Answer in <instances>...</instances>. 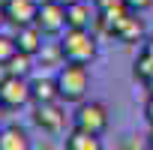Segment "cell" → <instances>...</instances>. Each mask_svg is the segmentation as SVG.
Wrapping results in <instances>:
<instances>
[{"instance_id": "6da1fadb", "label": "cell", "mask_w": 153, "mask_h": 150, "mask_svg": "<svg viewBox=\"0 0 153 150\" xmlns=\"http://www.w3.org/2000/svg\"><path fill=\"white\" fill-rule=\"evenodd\" d=\"M54 78H57L60 102H72V105L84 102V96L90 90V69H87V63H63V66H57Z\"/></svg>"}, {"instance_id": "7a4b0ae2", "label": "cell", "mask_w": 153, "mask_h": 150, "mask_svg": "<svg viewBox=\"0 0 153 150\" xmlns=\"http://www.w3.org/2000/svg\"><path fill=\"white\" fill-rule=\"evenodd\" d=\"M60 54H63V63H90L99 51L96 45V36L90 30H72L66 27L63 36H60Z\"/></svg>"}, {"instance_id": "3957f363", "label": "cell", "mask_w": 153, "mask_h": 150, "mask_svg": "<svg viewBox=\"0 0 153 150\" xmlns=\"http://www.w3.org/2000/svg\"><path fill=\"white\" fill-rule=\"evenodd\" d=\"M72 126L81 132H90V135H102L108 129V108L96 99H90V102L84 99V102H78V108L72 114Z\"/></svg>"}, {"instance_id": "277c9868", "label": "cell", "mask_w": 153, "mask_h": 150, "mask_svg": "<svg viewBox=\"0 0 153 150\" xmlns=\"http://www.w3.org/2000/svg\"><path fill=\"white\" fill-rule=\"evenodd\" d=\"M27 102H33L30 96V78H21V75H6L0 78V105L6 111H15V108H24Z\"/></svg>"}, {"instance_id": "5b68a950", "label": "cell", "mask_w": 153, "mask_h": 150, "mask_svg": "<svg viewBox=\"0 0 153 150\" xmlns=\"http://www.w3.org/2000/svg\"><path fill=\"white\" fill-rule=\"evenodd\" d=\"M36 27L45 36H63L66 30V6L54 3V0H42L36 12Z\"/></svg>"}, {"instance_id": "8992f818", "label": "cell", "mask_w": 153, "mask_h": 150, "mask_svg": "<svg viewBox=\"0 0 153 150\" xmlns=\"http://www.w3.org/2000/svg\"><path fill=\"white\" fill-rule=\"evenodd\" d=\"M144 33H147V27H144V21L138 18V12H126V15H120L117 21L108 24V36H114L117 42H126V45L141 42Z\"/></svg>"}, {"instance_id": "52a82bcc", "label": "cell", "mask_w": 153, "mask_h": 150, "mask_svg": "<svg viewBox=\"0 0 153 150\" xmlns=\"http://www.w3.org/2000/svg\"><path fill=\"white\" fill-rule=\"evenodd\" d=\"M33 123H36L42 132L57 135V132L66 126V108H63V102L57 99V102H42V105H36V108H33Z\"/></svg>"}, {"instance_id": "ba28073f", "label": "cell", "mask_w": 153, "mask_h": 150, "mask_svg": "<svg viewBox=\"0 0 153 150\" xmlns=\"http://www.w3.org/2000/svg\"><path fill=\"white\" fill-rule=\"evenodd\" d=\"M3 3H6V24L12 30L24 24H36V12H39L36 0H3Z\"/></svg>"}, {"instance_id": "9c48e42d", "label": "cell", "mask_w": 153, "mask_h": 150, "mask_svg": "<svg viewBox=\"0 0 153 150\" xmlns=\"http://www.w3.org/2000/svg\"><path fill=\"white\" fill-rule=\"evenodd\" d=\"M96 21V6H90V0H75L66 6V27L72 30H90Z\"/></svg>"}, {"instance_id": "30bf717a", "label": "cell", "mask_w": 153, "mask_h": 150, "mask_svg": "<svg viewBox=\"0 0 153 150\" xmlns=\"http://www.w3.org/2000/svg\"><path fill=\"white\" fill-rule=\"evenodd\" d=\"M15 45H18V51L21 54H30V57H36L42 48H45V33L36 27V24H24V27H15Z\"/></svg>"}, {"instance_id": "8fae6325", "label": "cell", "mask_w": 153, "mask_h": 150, "mask_svg": "<svg viewBox=\"0 0 153 150\" xmlns=\"http://www.w3.org/2000/svg\"><path fill=\"white\" fill-rule=\"evenodd\" d=\"M30 96H33V105L57 102V99H60L57 78H51V75H33V78H30Z\"/></svg>"}, {"instance_id": "7c38bea8", "label": "cell", "mask_w": 153, "mask_h": 150, "mask_svg": "<svg viewBox=\"0 0 153 150\" xmlns=\"http://www.w3.org/2000/svg\"><path fill=\"white\" fill-rule=\"evenodd\" d=\"M0 150H33V141L21 126H0Z\"/></svg>"}, {"instance_id": "4fadbf2b", "label": "cell", "mask_w": 153, "mask_h": 150, "mask_svg": "<svg viewBox=\"0 0 153 150\" xmlns=\"http://www.w3.org/2000/svg\"><path fill=\"white\" fill-rule=\"evenodd\" d=\"M66 150H102V141L99 135H90L72 126V132L66 135Z\"/></svg>"}, {"instance_id": "5bb4252c", "label": "cell", "mask_w": 153, "mask_h": 150, "mask_svg": "<svg viewBox=\"0 0 153 150\" xmlns=\"http://www.w3.org/2000/svg\"><path fill=\"white\" fill-rule=\"evenodd\" d=\"M30 69H33V57L30 54H21V51H15L9 57V63L3 66L6 75H21V78H30Z\"/></svg>"}, {"instance_id": "9a60e30c", "label": "cell", "mask_w": 153, "mask_h": 150, "mask_svg": "<svg viewBox=\"0 0 153 150\" xmlns=\"http://www.w3.org/2000/svg\"><path fill=\"white\" fill-rule=\"evenodd\" d=\"M132 75H135V78L144 84V81L150 78V75H153V60H150L147 54H141V51H138V57H135V66H132Z\"/></svg>"}, {"instance_id": "2e32d148", "label": "cell", "mask_w": 153, "mask_h": 150, "mask_svg": "<svg viewBox=\"0 0 153 150\" xmlns=\"http://www.w3.org/2000/svg\"><path fill=\"white\" fill-rule=\"evenodd\" d=\"M18 51V45H15V36H6V33H0V69H3L6 63H9V57Z\"/></svg>"}, {"instance_id": "e0dca14e", "label": "cell", "mask_w": 153, "mask_h": 150, "mask_svg": "<svg viewBox=\"0 0 153 150\" xmlns=\"http://www.w3.org/2000/svg\"><path fill=\"white\" fill-rule=\"evenodd\" d=\"M126 6H129V12H147L150 6H153V0H126Z\"/></svg>"}, {"instance_id": "ac0fdd59", "label": "cell", "mask_w": 153, "mask_h": 150, "mask_svg": "<svg viewBox=\"0 0 153 150\" xmlns=\"http://www.w3.org/2000/svg\"><path fill=\"white\" fill-rule=\"evenodd\" d=\"M144 117H147V123L153 126V93L147 96V102H144Z\"/></svg>"}, {"instance_id": "d6986e66", "label": "cell", "mask_w": 153, "mask_h": 150, "mask_svg": "<svg viewBox=\"0 0 153 150\" xmlns=\"http://www.w3.org/2000/svg\"><path fill=\"white\" fill-rule=\"evenodd\" d=\"M141 54H147V57L153 60V36H147V39L141 42Z\"/></svg>"}, {"instance_id": "ffe728a7", "label": "cell", "mask_w": 153, "mask_h": 150, "mask_svg": "<svg viewBox=\"0 0 153 150\" xmlns=\"http://www.w3.org/2000/svg\"><path fill=\"white\" fill-rule=\"evenodd\" d=\"M3 24H6V3L0 0V27H3Z\"/></svg>"}, {"instance_id": "44dd1931", "label": "cell", "mask_w": 153, "mask_h": 150, "mask_svg": "<svg viewBox=\"0 0 153 150\" xmlns=\"http://www.w3.org/2000/svg\"><path fill=\"white\" fill-rule=\"evenodd\" d=\"M144 87H147V90H150V93H153V75H150V78H147V81H144Z\"/></svg>"}, {"instance_id": "7402d4cb", "label": "cell", "mask_w": 153, "mask_h": 150, "mask_svg": "<svg viewBox=\"0 0 153 150\" xmlns=\"http://www.w3.org/2000/svg\"><path fill=\"white\" fill-rule=\"evenodd\" d=\"M54 3H60V6H69V3H75V0H54Z\"/></svg>"}, {"instance_id": "603a6c76", "label": "cell", "mask_w": 153, "mask_h": 150, "mask_svg": "<svg viewBox=\"0 0 153 150\" xmlns=\"http://www.w3.org/2000/svg\"><path fill=\"white\" fill-rule=\"evenodd\" d=\"M147 144L153 147V126H150V135H147Z\"/></svg>"}, {"instance_id": "cb8c5ba5", "label": "cell", "mask_w": 153, "mask_h": 150, "mask_svg": "<svg viewBox=\"0 0 153 150\" xmlns=\"http://www.w3.org/2000/svg\"><path fill=\"white\" fill-rule=\"evenodd\" d=\"M3 111H6V108H3V105H0V123H3Z\"/></svg>"}, {"instance_id": "d4e9b609", "label": "cell", "mask_w": 153, "mask_h": 150, "mask_svg": "<svg viewBox=\"0 0 153 150\" xmlns=\"http://www.w3.org/2000/svg\"><path fill=\"white\" fill-rule=\"evenodd\" d=\"M90 3H93V0H90Z\"/></svg>"}]
</instances>
